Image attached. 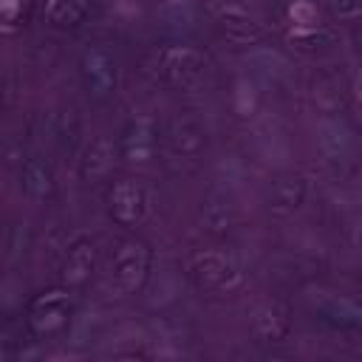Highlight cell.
Returning <instances> with one entry per match:
<instances>
[{"instance_id":"7c38bea8","label":"cell","mask_w":362,"mask_h":362,"mask_svg":"<svg viewBox=\"0 0 362 362\" xmlns=\"http://www.w3.org/2000/svg\"><path fill=\"white\" fill-rule=\"evenodd\" d=\"M195 6L189 0H161L156 8V20L170 31H189L195 25Z\"/></svg>"},{"instance_id":"4fadbf2b","label":"cell","mask_w":362,"mask_h":362,"mask_svg":"<svg viewBox=\"0 0 362 362\" xmlns=\"http://www.w3.org/2000/svg\"><path fill=\"white\" fill-rule=\"evenodd\" d=\"M286 331H288V317L280 305L269 303L255 314V334L263 342H277V339L286 337Z\"/></svg>"},{"instance_id":"7a4b0ae2","label":"cell","mask_w":362,"mask_h":362,"mask_svg":"<svg viewBox=\"0 0 362 362\" xmlns=\"http://www.w3.org/2000/svg\"><path fill=\"white\" fill-rule=\"evenodd\" d=\"M110 272H113L116 291L133 294L147 280V272H150V249L144 243H139V240L122 243V249L113 257V269Z\"/></svg>"},{"instance_id":"52a82bcc","label":"cell","mask_w":362,"mask_h":362,"mask_svg":"<svg viewBox=\"0 0 362 362\" xmlns=\"http://www.w3.org/2000/svg\"><path fill=\"white\" fill-rule=\"evenodd\" d=\"M189 272H192V277H195L201 286H206V288H223V286H229V283L235 280V274H238L235 266H232V260L223 257V255H218V252L195 255Z\"/></svg>"},{"instance_id":"ba28073f","label":"cell","mask_w":362,"mask_h":362,"mask_svg":"<svg viewBox=\"0 0 362 362\" xmlns=\"http://www.w3.org/2000/svg\"><path fill=\"white\" fill-rule=\"evenodd\" d=\"M317 314L322 322L342 328V331H359L362 328V305L351 297H322L317 303Z\"/></svg>"},{"instance_id":"30bf717a","label":"cell","mask_w":362,"mask_h":362,"mask_svg":"<svg viewBox=\"0 0 362 362\" xmlns=\"http://www.w3.org/2000/svg\"><path fill=\"white\" fill-rule=\"evenodd\" d=\"M215 23L221 25V31L226 34V37H232V40H257L260 37V25L246 14V11H240V8H235V6H223V8H218V14H215Z\"/></svg>"},{"instance_id":"3957f363","label":"cell","mask_w":362,"mask_h":362,"mask_svg":"<svg viewBox=\"0 0 362 362\" xmlns=\"http://www.w3.org/2000/svg\"><path fill=\"white\" fill-rule=\"evenodd\" d=\"M147 212V192L139 181L122 178L110 187V215L122 226H133Z\"/></svg>"},{"instance_id":"5b68a950","label":"cell","mask_w":362,"mask_h":362,"mask_svg":"<svg viewBox=\"0 0 362 362\" xmlns=\"http://www.w3.org/2000/svg\"><path fill=\"white\" fill-rule=\"evenodd\" d=\"M156 68L170 82H189L201 74L204 57L192 48H164L156 59Z\"/></svg>"},{"instance_id":"d6986e66","label":"cell","mask_w":362,"mask_h":362,"mask_svg":"<svg viewBox=\"0 0 362 362\" xmlns=\"http://www.w3.org/2000/svg\"><path fill=\"white\" fill-rule=\"evenodd\" d=\"M356 99H359V105H362V76L356 79Z\"/></svg>"},{"instance_id":"8fae6325","label":"cell","mask_w":362,"mask_h":362,"mask_svg":"<svg viewBox=\"0 0 362 362\" xmlns=\"http://www.w3.org/2000/svg\"><path fill=\"white\" fill-rule=\"evenodd\" d=\"M113 170V141L107 136H96L82 158V173L85 178H105Z\"/></svg>"},{"instance_id":"277c9868","label":"cell","mask_w":362,"mask_h":362,"mask_svg":"<svg viewBox=\"0 0 362 362\" xmlns=\"http://www.w3.org/2000/svg\"><path fill=\"white\" fill-rule=\"evenodd\" d=\"M79 71H82L85 88H88L93 96H107V93H113V88H116V59H113V54H110L107 48L96 45V48L85 51Z\"/></svg>"},{"instance_id":"2e32d148","label":"cell","mask_w":362,"mask_h":362,"mask_svg":"<svg viewBox=\"0 0 362 362\" xmlns=\"http://www.w3.org/2000/svg\"><path fill=\"white\" fill-rule=\"evenodd\" d=\"M51 187H54L51 170H48L42 161L31 158V161L23 167V189H25V195L40 201V198H45V195L51 192Z\"/></svg>"},{"instance_id":"8992f818","label":"cell","mask_w":362,"mask_h":362,"mask_svg":"<svg viewBox=\"0 0 362 362\" xmlns=\"http://www.w3.org/2000/svg\"><path fill=\"white\" fill-rule=\"evenodd\" d=\"M119 153L127 161H147L156 153V127L150 119H133L122 139H119Z\"/></svg>"},{"instance_id":"9c48e42d","label":"cell","mask_w":362,"mask_h":362,"mask_svg":"<svg viewBox=\"0 0 362 362\" xmlns=\"http://www.w3.org/2000/svg\"><path fill=\"white\" fill-rule=\"evenodd\" d=\"M93 263H96V252H93V243L88 240H79L68 249L65 255V263H62V280L68 286H82L90 272H93Z\"/></svg>"},{"instance_id":"ac0fdd59","label":"cell","mask_w":362,"mask_h":362,"mask_svg":"<svg viewBox=\"0 0 362 362\" xmlns=\"http://www.w3.org/2000/svg\"><path fill=\"white\" fill-rule=\"evenodd\" d=\"M328 3H331V8H334L337 14H354V11L359 8L356 0H328Z\"/></svg>"},{"instance_id":"5bb4252c","label":"cell","mask_w":362,"mask_h":362,"mask_svg":"<svg viewBox=\"0 0 362 362\" xmlns=\"http://www.w3.org/2000/svg\"><path fill=\"white\" fill-rule=\"evenodd\" d=\"M303 195H305V184L300 175L280 178L272 187V209L274 212H294L303 204Z\"/></svg>"},{"instance_id":"9a60e30c","label":"cell","mask_w":362,"mask_h":362,"mask_svg":"<svg viewBox=\"0 0 362 362\" xmlns=\"http://www.w3.org/2000/svg\"><path fill=\"white\" fill-rule=\"evenodd\" d=\"M88 3L85 0H45V17L48 23L59 28H74L85 20Z\"/></svg>"},{"instance_id":"6da1fadb","label":"cell","mask_w":362,"mask_h":362,"mask_svg":"<svg viewBox=\"0 0 362 362\" xmlns=\"http://www.w3.org/2000/svg\"><path fill=\"white\" fill-rule=\"evenodd\" d=\"M71 308L74 305L65 291H45V294L34 297L28 305V320H25L31 337H37V339L59 337L71 322Z\"/></svg>"},{"instance_id":"e0dca14e","label":"cell","mask_w":362,"mask_h":362,"mask_svg":"<svg viewBox=\"0 0 362 362\" xmlns=\"http://www.w3.org/2000/svg\"><path fill=\"white\" fill-rule=\"evenodd\" d=\"M291 40H294V42H300V45H308V48H311V45H322V42H328L331 37H328L325 31L308 28V31H294V34H291Z\"/></svg>"}]
</instances>
